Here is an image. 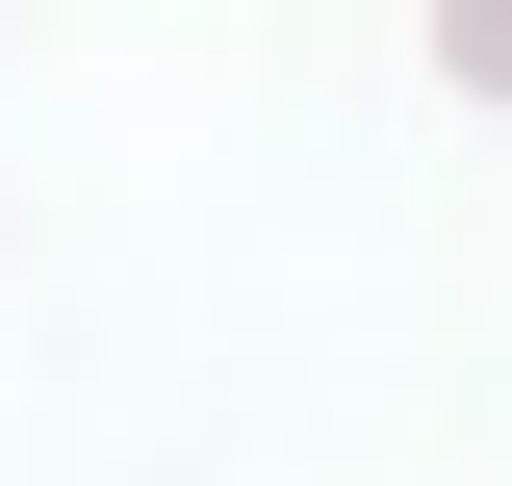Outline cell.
I'll return each mask as SVG.
<instances>
[{"label": "cell", "instance_id": "obj_1", "mask_svg": "<svg viewBox=\"0 0 512 486\" xmlns=\"http://www.w3.org/2000/svg\"><path fill=\"white\" fill-rule=\"evenodd\" d=\"M436 52H461V77H487V103H512V0H436Z\"/></svg>", "mask_w": 512, "mask_h": 486}]
</instances>
